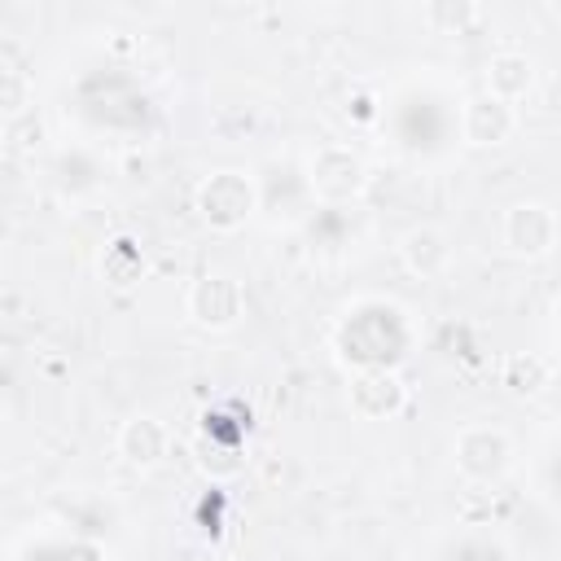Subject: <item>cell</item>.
I'll return each mask as SVG.
<instances>
[{"label":"cell","instance_id":"1","mask_svg":"<svg viewBox=\"0 0 561 561\" xmlns=\"http://www.w3.org/2000/svg\"><path fill=\"white\" fill-rule=\"evenodd\" d=\"M307 180H311V193H316V197H324V202H351V197L364 193L368 171H364V162H359L351 149L324 145V149L311 158Z\"/></svg>","mask_w":561,"mask_h":561},{"label":"cell","instance_id":"2","mask_svg":"<svg viewBox=\"0 0 561 561\" xmlns=\"http://www.w3.org/2000/svg\"><path fill=\"white\" fill-rule=\"evenodd\" d=\"M197 210H202V219L210 228H224V232L241 228L245 215L254 210V188H250V180L241 171H219L197 188Z\"/></svg>","mask_w":561,"mask_h":561},{"label":"cell","instance_id":"3","mask_svg":"<svg viewBox=\"0 0 561 561\" xmlns=\"http://www.w3.org/2000/svg\"><path fill=\"white\" fill-rule=\"evenodd\" d=\"M508 460H513V447H508L504 430L469 425V430L456 438V469H460L469 482H495V478H504Z\"/></svg>","mask_w":561,"mask_h":561},{"label":"cell","instance_id":"4","mask_svg":"<svg viewBox=\"0 0 561 561\" xmlns=\"http://www.w3.org/2000/svg\"><path fill=\"white\" fill-rule=\"evenodd\" d=\"M241 307H245V294L228 272H206L188 289V316L206 329H232L241 320Z\"/></svg>","mask_w":561,"mask_h":561},{"label":"cell","instance_id":"5","mask_svg":"<svg viewBox=\"0 0 561 561\" xmlns=\"http://www.w3.org/2000/svg\"><path fill=\"white\" fill-rule=\"evenodd\" d=\"M557 241V215L543 202H517L504 210V245L522 259H543Z\"/></svg>","mask_w":561,"mask_h":561},{"label":"cell","instance_id":"6","mask_svg":"<svg viewBox=\"0 0 561 561\" xmlns=\"http://www.w3.org/2000/svg\"><path fill=\"white\" fill-rule=\"evenodd\" d=\"M460 127H465V140L469 145H504L517 127V110L491 92L465 101V114H460Z\"/></svg>","mask_w":561,"mask_h":561},{"label":"cell","instance_id":"7","mask_svg":"<svg viewBox=\"0 0 561 561\" xmlns=\"http://www.w3.org/2000/svg\"><path fill=\"white\" fill-rule=\"evenodd\" d=\"M403 403H408V390H403V381H399L394 373H386V368L359 373V377L351 381V408H355L364 421H386V416L403 412Z\"/></svg>","mask_w":561,"mask_h":561},{"label":"cell","instance_id":"8","mask_svg":"<svg viewBox=\"0 0 561 561\" xmlns=\"http://www.w3.org/2000/svg\"><path fill=\"white\" fill-rule=\"evenodd\" d=\"M118 451H123L127 465L153 469V465H162V456L171 451V434H167V425L153 421V416H131V421L118 430Z\"/></svg>","mask_w":561,"mask_h":561},{"label":"cell","instance_id":"9","mask_svg":"<svg viewBox=\"0 0 561 561\" xmlns=\"http://www.w3.org/2000/svg\"><path fill=\"white\" fill-rule=\"evenodd\" d=\"M530 83H535V66H530L526 53H495L486 61V92L491 96H500V101L513 105L517 96L530 92Z\"/></svg>","mask_w":561,"mask_h":561},{"label":"cell","instance_id":"10","mask_svg":"<svg viewBox=\"0 0 561 561\" xmlns=\"http://www.w3.org/2000/svg\"><path fill=\"white\" fill-rule=\"evenodd\" d=\"M399 254H403V267L416 272V276H438V272L447 267V241H443V232H434V228H412V232L403 237Z\"/></svg>","mask_w":561,"mask_h":561},{"label":"cell","instance_id":"11","mask_svg":"<svg viewBox=\"0 0 561 561\" xmlns=\"http://www.w3.org/2000/svg\"><path fill=\"white\" fill-rule=\"evenodd\" d=\"M504 386H508L513 394H535V390L548 386V364H543L539 355H513V359L504 364Z\"/></svg>","mask_w":561,"mask_h":561}]
</instances>
